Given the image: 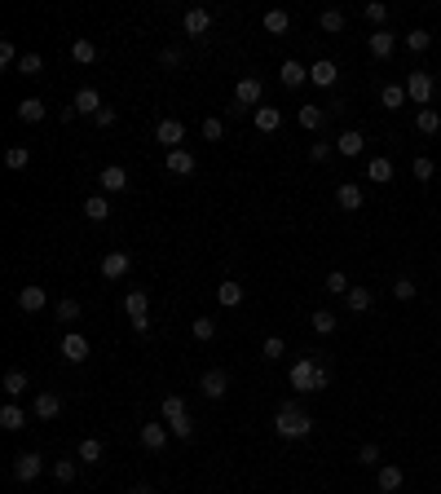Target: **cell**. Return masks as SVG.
Returning a JSON list of instances; mask_svg holds the SVG:
<instances>
[{
  "mask_svg": "<svg viewBox=\"0 0 441 494\" xmlns=\"http://www.w3.org/2000/svg\"><path fill=\"white\" fill-rule=\"evenodd\" d=\"M274 433H279V437H287V441H300V437H309V433H314V419H309L305 415V410L300 406H279V410H274Z\"/></svg>",
  "mask_w": 441,
  "mask_h": 494,
  "instance_id": "obj_1",
  "label": "cell"
},
{
  "mask_svg": "<svg viewBox=\"0 0 441 494\" xmlns=\"http://www.w3.org/2000/svg\"><path fill=\"white\" fill-rule=\"evenodd\" d=\"M124 314H128V322H133V331L146 336V331H151V296H146L141 287H133L124 296Z\"/></svg>",
  "mask_w": 441,
  "mask_h": 494,
  "instance_id": "obj_2",
  "label": "cell"
},
{
  "mask_svg": "<svg viewBox=\"0 0 441 494\" xmlns=\"http://www.w3.org/2000/svg\"><path fill=\"white\" fill-rule=\"evenodd\" d=\"M318 367H322V362H314V357H300L296 367L287 371L291 388H296V393H314V384H318Z\"/></svg>",
  "mask_w": 441,
  "mask_h": 494,
  "instance_id": "obj_3",
  "label": "cell"
},
{
  "mask_svg": "<svg viewBox=\"0 0 441 494\" xmlns=\"http://www.w3.org/2000/svg\"><path fill=\"white\" fill-rule=\"evenodd\" d=\"M406 97L423 110V106L433 102V75L428 71H411V75H406Z\"/></svg>",
  "mask_w": 441,
  "mask_h": 494,
  "instance_id": "obj_4",
  "label": "cell"
},
{
  "mask_svg": "<svg viewBox=\"0 0 441 494\" xmlns=\"http://www.w3.org/2000/svg\"><path fill=\"white\" fill-rule=\"evenodd\" d=\"M44 472V459L36 450H23V455H13V481H36V476Z\"/></svg>",
  "mask_w": 441,
  "mask_h": 494,
  "instance_id": "obj_5",
  "label": "cell"
},
{
  "mask_svg": "<svg viewBox=\"0 0 441 494\" xmlns=\"http://www.w3.org/2000/svg\"><path fill=\"white\" fill-rule=\"evenodd\" d=\"M260 93H265V84H260L256 75H243L234 84V110L238 106H260Z\"/></svg>",
  "mask_w": 441,
  "mask_h": 494,
  "instance_id": "obj_6",
  "label": "cell"
},
{
  "mask_svg": "<svg viewBox=\"0 0 441 494\" xmlns=\"http://www.w3.org/2000/svg\"><path fill=\"white\" fill-rule=\"evenodd\" d=\"M155 141H163V151H181V141H186V124H181V120H159Z\"/></svg>",
  "mask_w": 441,
  "mask_h": 494,
  "instance_id": "obj_7",
  "label": "cell"
},
{
  "mask_svg": "<svg viewBox=\"0 0 441 494\" xmlns=\"http://www.w3.org/2000/svg\"><path fill=\"white\" fill-rule=\"evenodd\" d=\"M199 393L207 402H221L225 393H230V375L225 371H203V380H199Z\"/></svg>",
  "mask_w": 441,
  "mask_h": 494,
  "instance_id": "obj_8",
  "label": "cell"
},
{
  "mask_svg": "<svg viewBox=\"0 0 441 494\" xmlns=\"http://www.w3.org/2000/svg\"><path fill=\"white\" fill-rule=\"evenodd\" d=\"M128 270H133V256H128V252H106L102 256V278H110V283L128 278Z\"/></svg>",
  "mask_w": 441,
  "mask_h": 494,
  "instance_id": "obj_9",
  "label": "cell"
},
{
  "mask_svg": "<svg viewBox=\"0 0 441 494\" xmlns=\"http://www.w3.org/2000/svg\"><path fill=\"white\" fill-rule=\"evenodd\" d=\"M402 481H406V472L397 464H380V468H375V490H380V494H397Z\"/></svg>",
  "mask_w": 441,
  "mask_h": 494,
  "instance_id": "obj_10",
  "label": "cell"
},
{
  "mask_svg": "<svg viewBox=\"0 0 441 494\" xmlns=\"http://www.w3.org/2000/svg\"><path fill=\"white\" fill-rule=\"evenodd\" d=\"M366 49H371V58H380V62H388V58H393V49H397V36H393V31H371V40H366Z\"/></svg>",
  "mask_w": 441,
  "mask_h": 494,
  "instance_id": "obj_11",
  "label": "cell"
},
{
  "mask_svg": "<svg viewBox=\"0 0 441 494\" xmlns=\"http://www.w3.org/2000/svg\"><path fill=\"white\" fill-rule=\"evenodd\" d=\"M335 80H340V67H335L331 58H318L314 67H309V84H318V89H331Z\"/></svg>",
  "mask_w": 441,
  "mask_h": 494,
  "instance_id": "obj_12",
  "label": "cell"
},
{
  "mask_svg": "<svg viewBox=\"0 0 441 494\" xmlns=\"http://www.w3.org/2000/svg\"><path fill=\"white\" fill-rule=\"evenodd\" d=\"M97 186H102L106 194H120V190H128V172L120 168V163H106V168L97 172Z\"/></svg>",
  "mask_w": 441,
  "mask_h": 494,
  "instance_id": "obj_13",
  "label": "cell"
},
{
  "mask_svg": "<svg viewBox=\"0 0 441 494\" xmlns=\"http://www.w3.org/2000/svg\"><path fill=\"white\" fill-rule=\"evenodd\" d=\"M44 305H49V296H44L40 283H27V287L18 291V309H23V314H40Z\"/></svg>",
  "mask_w": 441,
  "mask_h": 494,
  "instance_id": "obj_14",
  "label": "cell"
},
{
  "mask_svg": "<svg viewBox=\"0 0 441 494\" xmlns=\"http://www.w3.org/2000/svg\"><path fill=\"white\" fill-rule=\"evenodd\" d=\"M181 27H186V36H194V40H203V36H207V27H212V13H207V9H186V18H181Z\"/></svg>",
  "mask_w": 441,
  "mask_h": 494,
  "instance_id": "obj_15",
  "label": "cell"
},
{
  "mask_svg": "<svg viewBox=\"0 0 441 494\" xmlns=\"http://www.w3.org/2000/svg\"><path fill=\"white\" fill-rule=\"evenodd\" d=\"M279 80H283V89H300L305 80H309V67H305V62H296V58H287L283 67H279Z\"/></svg>",
  "mask_w": 441,
  "mask_h": 494,
  "instance_id": "obj_16",
  "label": "cell"
},
{
  "mask_svg": "<svg viewBox=\"0 0 441 494\" xmlns=\"http://www.w3.org/2000/svg\"><path fill=\"white\" fill-rule=\"evenodd\" d=\"M335 151L345 155V159H353V155H362V151H366V137L357 133V128H345V133L335 137Z\"/></svg>",
  "mask_w": 441,
  "mask_h": 494,
  "instance_id": "obj_17",
  "label": "cell"
},
{
  "mask_svg": "<svg viewBox=\"0 0 441 494\" xmlns=\"http://www.w3.org/2000/svg\"><path fill=\"white\" fill-rule=\"evenodd\" d=\"M168 433H172L168 424H141V446L146 450H163L168 446Z\"/></svg>",
  "mask_w": 441,
  "mask_h": 494,
  "instance_id": "obj_18",
  "label": "cell"
},
{
  "mask_svg": "<svg viewBox=\"0 0 441 494\" xmlns=\"http://www.w3.org/2000/svg\"><path fill=\"white\" fill-rule=\"evenodd\" d=\"M163 168H168V177H190V172H194V155H190V151H168Z\"/></svg>",
  "mask_w": 441,
  "mask_h": 494,
  "instance_id": "obj_19",
  "label": "cell"
},
{
  "mask_svg": "<svg viewBox=\"0 0 441 494\" xmlns=\"http://www.w3.org/2000/svg\"><path fill=\"white\" fill-rule=\"evenodd\" d=\"M335 203L345 208V212H357V208H362V186H353V181H340V186H335Z\"/></svg>",
  "mask_w": 441,
  "mask_h": 494,
  "instance_id": "obj_20",
  "label": "cell"
},
{
  "mask_svg": "<svg viewBox=\"0 0 441 494\" xmlns=\"http://www.w3.org/2000/svg\"><path fill=\"white\" fill-rule=\"evenodd\" d=\"M62 357L79 367V362L89 357V340H84V336H75V331H71V336H62Z\"/></svg>",
  "mask_w": 441,
  "mask_h": 494,
  "instance_id": "obj_21",
  "label": "cell"
},
{
  "mask_svg": "<svg viewBox=\"0 0 441 494\" xmlns=\"http://www.w3.org/2000/svg\"><path fill=\"white\" fill-rule=\"evenodd\" d=\"M252 120H256L260 133H279V128H283V110H279V106H256Z\"/></svg>",
  "mask_w": 441,
  "mask_h": 494,
  "instance_id": "obj_22",
  "label": "cell"
},
{
  "mask_svg": "<svg viewBox=\"0 0 441 494\" xmlns=\"http://www.w3.org/2000/svg\"><path fill=\"white\" fill-rule=\"evenodd\" d=\"M13 115H18L23 124H40L44 115H49V106L40 102V97H23V102H18V110H13Z\"/></svg>",
  "mask_w": 441,
  "mask_h": 494,
  "instance_id": "obj_23",
  "label": "cell"
},
{
  "mask_svg": "<svg viewBox=\"0 0 441 494\" xmlns=\"http://www.w3.org/2000/svg\"><path fill=\"white\" fill-rule=\"evenodd\" d=\"M366 177L375 181V186H388V181H393V159H384V155H375V159L366 163Z\"/></svg>",
  "mask_w": 441,
  "mask_h": 494,
  "instance_id": "obj_24",
  "label": "cell"
},
{
  "mask_svg": "<svg viewBox=\"0 0 441 494\" xmlns=\"http://www.w3.org/2000/svg\"><path fill=\"white\" fill-rule=\"evenodd\" d=\"M0 428H5V433H18V428H27V410L23 406H0Z\"/></svg>",
  "mask_w": 441,
  "mask_h": 494,
  "instance_id": "obj_25",
  "label": "cell"
},
{
  "mask_svg": "<svg viewBox=\"0 0 441 494\" xmlns=\"http://www.w3.org/2000/svg\"><path fill=\"white\" fill-rule=\"evenodd\" d=\"M243 296H248V291H243V283H234V278L217 287V300H221V309H238V305H243Z\"/></svg>",
  "mask_w": 441,
  "mask_h": 494,
  "instance_id": "obj_26",
  "label": "cell"
},
{
  "mask_svg": "<svg viewBox=\"0 0 441 494\" xmlns=\"http://www.w3.org/2000/svg\"><path fill=\"white\" fill-rule=\"evenodd\" d=\"M62 415V398L58 393H40L36 398V419H58Z\"/></svg>",
  "mask_w": 441,
  "mask_h": 494,
  "instance_id": "obj_27",
  "label": "cell"
},
{
  "mask_svg": "<svg viewBox=\"0 0 441 494\" xmlns=\"http://www.w3.org/2000/svg\"><path fill=\"white\" fill-rule=\"evenodd\" d=\"M71 106H75V115H97L102 110V97H97V89H79Z\"/></svg>",
  "mask_w": 441,
  "mask_h": 494,
  "instance_id": "obj_28",
  "label": "cell"
},
{
  "mask_svg": "<svg viewBox=\"0 0 441 494\" xmlns=\"http://www.w3.org/2000/svg\"><path fill=\"white\" fill-rule=\"evenodd\" d=\"M380 102H384V110H402L411 97H406V84H384L380 89Z\"/></svg>",
  "mask_w": 441,
  "mask_h": 494,
  "instance_id": "obj_29",
  "label": "cell"
},
{
  "mask_svg": "<svg viewBox=\"0 0 441 494\" xmlns=\"http://www.w3.org/2000/svg\"><path fill=\"white\" fill-rule=\"evenodd\" d=\"M318 27L326 31V36H340V31L349 27V18H345V9H322V18H318Z\"/></svg>",
  "mask_w": 441,
  "mask_h": 494,
  "instance_id": "obj_30",
  "label": "cell"
},
{
  "mask_svg": "<svg viewBox=\"0 0 441 494\" xmlns=\"http://www.w3.org/2000/svg\"><path fill=\"white\" fill-rule=\"evenodd\" d=\"M0 388H5V398H23V393L31 388V384H27V371H5Z\"/></svg>",
  "mask_w": 441,
  "mask_h": 494,
  "instance_id": "obj_31",
  "label": "cell"
},
{
  "mask_svg": "<svg viewBox=\"0 0 441 494\" xmlns=\"http://www.w3.org/2000/svg\"><path fill=\"white\" fill-rule=\"evenodd\" d=\"M79 464H102V455H106V446H102V441H97V437H84V441H79Z\"/></svg>",
  "mask_w": 441,
  "mask_h": 494,
  "instance_id": "obj_32",
  "label": "cell"
},
{
  "mask_svg": "<svg viewBox=\"0 0 441 494\" xmlns=\"http://www.w3.org/2000/svg\"><path fill=\"white\" fill-rule=\"evenodd\" d=\"M415 128H419V133H423V137H433V133H437V128H441V115H437L433 106H423V110H415Z\"/></svg>",
  "mask_w": 441,
  "mask_h": 494,
  "instance_id": "obj_33",
  "label": "cell"
},
{
  "mask_svg": "<svg viewBox=\"0 0 441 494\" xmlns=\"http://www.w3.org/2000/svg\"><path fill=\"white\" fill-rule=\"evenodd\" d=\"M260 23H265V31H269V36H283V31L291 27V13H287V9H269Z\"/></svg>",
  "mask_w": 441,
  "mask_h": 494,
  "instance_id": "obj_34",
  "label": "cell"
},
{
  "mask_svg": "<svg viewBox=\"0 0 441 494\" xmlns=\"http://www.w3.org/2000/svg\"><path fill=\"white\" fill-rule=\"evenodd\" d=\"M84 217H89V221H97V225H102V221L110 217V203L102 199V194H89V199H84Z\"/></svg>",
  "mask_w": 441,
  "mask_h": 494,
  "instance_id": "obj_35",
  "label": "cell"
},
{
  "mask_svg": "<svg viewBox=\"0 0 441 494\" xmlns=\"http://www.w3.org/2000/svg\"><path fill=\"white\" fill-rule=\"evenodd\" d=\"M345 305L353 309V314H366V309L375 305V296H371L366 287H349V296H345Z\"/></svg>",
  "mask_w": 441,
  "mask_h": 494,
  "instance_id": "obj_36",
  "label": "cell"
},
{
  "mask_svg": "<svg viewBox=\"0 0 441 494\" xmlns=\"http://www.w3.org/2000/svg\"><path fill=\"white\" fill-rule=\"evenodd\" d=\"M335 322H340V318L331 314V309H314V318H309V327H314L318 336H331V331H335Z\"/></svg>",
  "mask_w": 441,
  "mask_h": 494,
  "instance_id": "obj_37",
  "label": "cell"
},
{
  "mask_svg": "<svg viewBox=\"0 0 441 494\" xmlns=\"http://www.w3.org/2000/svg\"><path fill=\"white\" fill-rule=\"evenodd\" d=\"M296 120H300L305 133H318V128H322V106H300V110H296Z\"/></svg>",
  "mask_w": 441,
  "mask_h": 494,
  "instance_id": "obj_38",
  "label": "cell"
},
{
  "mask_svg": "<svg viewBox=\"0 0 441 494\" xmlns=\"http://www.w3.org/2000/svg\"><path fill=\"white\" fill-rule=\"evenodd\" d=\"M27 163H31V151H27V146H9V151H5V168H13V172H23V168H27Z\"/></svg>",
  "mask_w": 441,
  "mask_h": 494,
  "instance_id": "obj_39",
  "label": "cell"
},
{
  "mask_svg": "<svg viewBox=\"0 0 441 494\" xmlns=\"http://www.w3.org/2000/svg\"><path fill=\"white\" fill-rule=\"evenodd\" d=\"M71 58L79 62V67H89V62H97V44L93 40H75L71 44Z\"/></svg>",
  "mask_w": 441,
  "mask_h": 494,
  "instance_id": "obj_40",
  "label": "cell"
},
{
  "mask_svg": "<svg viewBox=\"0 0 441 494\" xmlns=\"http://www.w3.org/2000/svg\"><path fill=\"white\" fill-rule=\"evenodd\" d=\"M406 49H411V53H423V49H428L433 44V36H428V31H423V27H415V31H406Z\"/></svg>",
  "mask_w": 441,
  "mask_h": 494,
  "instance_id": "obj_41",
  "label": "cell"
},
{
  "mask_svg": "<svg viewBox=\"0 0 441 494\" xmlns=\"http://www.w3.org/2000/svg\"><path fill=\"white\" fill-rule=\"evenodd\" d=\"M331 296H349V278H345V270H331L326 274V283H322Z\"/></svg>",
  "mask_w": 441,
  "mask_h": 494,
  "instance_id": "obj_42",
  "label": "cell"
},
{
  "mask_svg": "<svg viewBox=\"0 0 441 494\" xmlns=\"http://www.w3.org/2000/svg\"><path fill=\"white\" fill-rule=\"evenodd\" d=\"M287 353V344H283V336H265V344H260V357H269V362H279Z\"/></svg>",
  "mask_w": 441,
  "mask_h": 494,
  "instance_id": "obj_43",
  "label": "cell"
},
{
  "mask_svg": "<svg viewBox=\"0 0 441 494\" xmlns=\"http://www.w3.org/2000/svg\"><path fill=\"white\" fill-rule=\"evenodd\" d=\"M190 336L207 344L212 336H217V322H212V318H194V322H190Z\"/></svg>",
  "mask_w": 441,
  "mask_h": 494,
  "instance_id": "obj_44",
  "label": "cell"
},
{
  "mask_svg": "<svg viewBox=\"0 0 441 494\" xmlns=\"http://www.w3.org/2000/svg\"><path fill=\"white\" fill-rule=\"evenodd\" d=\"M181 415H186V398L168 393V398H163V419H181Z\"/></svg>",
  "mask_w": 441,
  "mask_h": 494,
  "instance_id": "obj_45",
  "label": "cell"
},
{
  "mask_svg": "<svg viewBox=\"0 0 441 494\" xmlns=\"http://www.w3.org/2000/svg\"><path fill=\"white\" fill-rule=\"evenodd\" d=\"M362 13H366V23H375V31H380V27L388 23V5H380V0H371V5H366Z\"/></svg>",
  "mask_w": 441,
  "mask_h": 494,
  "instance_id": "obj_46",
  "label": "cell"
},
{
  "mask_svg": "<svg viewBox=\"0 0 441 494\" xmlns=\"http://www.w3.org/2000/svg\"><path fill=\"white\" fill-rule=\"evenodd\" d=\"M53 476H58V486H71L75 481V464L71 459H53Z\"/></svg>",
  "mask_w": 441,
  "mask_h": 494,
  "instance_id": "obj_47",
  "label": "cell"
},
{
  "mask_svg": "<svg viewBox=\"0 0 441 494\" xmlns=\"http://www.w3.org/2000/svg\"><path fill=\"white\" fill-rule=\"evenodd\" d=\"M58 318H62V322H79V300L62 296V300H58Z\"/></svg>",
  "mask_w": 441,
  "mask_h": 494,
  "instance_id": "obj_48",
  "label": "cell"
},
{
  "mask_svg": "<svg viewBox=\"0 0 441 494\" xmlns=\"http://www.w3.org/2000/svg\"><path fill=\"white\" fill-rule=\"evenodd\" d=\"M411 172H415V181H433V172H437V168H433V159H428V155H415Z\"/></svg>",
  "mask_w": 441,
  "mask_h": 494,
  "instance_id": "obj_49",
  "label": "cell"
},
{
  "mask_svg": "<svg viewBox=\"0 0 441 494\" xmlns=\"http://www.w3.org/2000/svg\"><path fill=\"white\" fill-rule=\"evenodd\" d=\"M357 464H362V468H380V446H375V441H366V446L357 450Z\"/></svg>",
  "mask_w": 441,
  "mask_h": 494,
  "instance_id": "obj_50",
  "label": "cell"
},
{
  "mask_svg": "<svg viewBox=\"0 0 441 494\" xmlns=\"http://www.w3.org/2000/svg\"><path fill=\"white\" fill-rule=\"evenodd\" d=\"M393 296H397V300H415V278H393Z\"/></svg>",
  "mask_w": 441,
  "mask_h": 494,
  "instance_id": "obj_51",
  "label": "cell"
},
{
  "mask_svg": "<svg viewBox=\"0 0 441 494\" xmlns=\"http://www.w3.org/2000/svg\"><path fill=\"white\" fill-rule=\"evenodd\" d=\"M18 71H23V75H40V71H44V58H40V53H23Z\"/></svg>",
  "mask_w": 441,
  "mask_h": 494,
  "instance_id": "obj_52",
  "label": "cell"
},
{
  "mask_svg": "<svg viewBox=\"0 0 441 494\" xmlns=\"http://www.w3.org/2000/svg\"><path fill=\"white\" fill-rule=\"evenodd\" d=\"M168 428H172V437H181V441H186V437H194V419H190V415L168 419Z\"/></svg>",
  "mask_w": 441,
  "mask_h": 494,
  "instance_id": "obj_53",
  "label": "cell"
},
{
  "mask_svg": "<svg viewBox=\"0 0 441 494\" xmlns=\"http://www.w3.org/2000/svg\"><path fill=\"white\" fill-rule=\"evenodd\" d=\"M221 133H225V124L217 120V115H207L203 120V141H221Z\"/></svg>",
  "mask_w": 441,
  "mask_h": 494,
  "instance_id": "obj_54",
  "label": "cell"
},
{
  "mask_svg": "<svg viewBox=\"0 0 441 494\" xmlns=\"http://www.w3.org/2000/svg\"><path fill=\"white\" fill-rule=\"evenodd\" d=\"M18 62H23V58H18V49L5 40V44H0V67H18Z\"/></svg>",
  "mask_w": 441,
  "mask_h": 494,
  "instance_id": "obj_55",
  "label": "cell"
},
{
  "mask_svg": "<svg viewBox=\"0 0 441 494\" xmlns=\"http://www.w3.org/2000/svg\"><path fill=\"white\" fill-rule=\"evenodd\" d=\"M309 159H314V163L331 159V146H326V141H314V146H309Z\"/></svg>",
  "mask_w": 441,
  "mask_h": 494,
  "instance_id": "obj_56",
  "label": "cell"
},
{
  "mask_svg": "<svg viewBox=\"0 0 441 494\" xmlns=\"http://www.w3.org/2000/svg\"><path fill=\"white\" fill-rule=\"evenodd\" d=\"M159 62H163V67H181V49H163V53H159Z\"/></svg>",
  "mask_w": 441,
  "mask_h": 494,
  "instance_id": "obj_57",
  "label": "cell"
},
{
  "mask_svg": "<svg viewBox=\"0 0 441 494\" xmlns=\"http://www.w3.org/2000/svg\"><path fill=\"white\" fill-rule=\"evenodd\" d=\"M97 124H102V128H110V124H115V110H110V106H102V110H97Z\"/></svg>",
  "mask_w": 441,
  "mask_h": 494,
  "instance_id": "obj_58",
  "label": "cell"
},
{
  "mask_svg": "<svg viewBox=\"0 0 441 494\" xmlns=\"http://www.w3.org/2000/svg\"><path fill=\"white\" fill-rule=\"evenodd\" d=\"M326 384H331V371H326V367H318V384H314V393H322Z\"/></svg>",
  "mask_w": 441,
  "mask_h": 494,
  "instance_id": "obj_59",
  "label": "cell"
},
{
  "mask_svg": "<svg viewBox=\"0 0 441 494\" xmlns=\"http://www.w3.org/2000/svg\"><path fill=\"white\" fill-rule=\"evenodd\" d=\"M128 494H155L151 486H133V490H128Z\"/></svg>",
  "mask_w": 441,
  "mask_h": 494,
  "instance_id": "obj_60",
  "label": "cell"
}]
</instances>
